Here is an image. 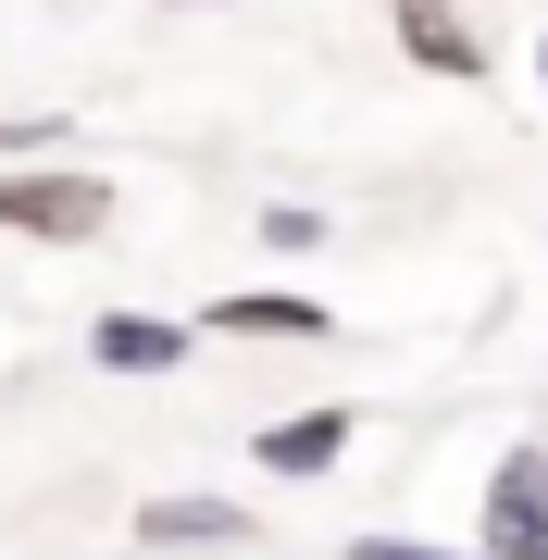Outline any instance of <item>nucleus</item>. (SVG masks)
<instances>
[{"label":"nucleus","mask_w":548,"mask_h":560,"mask_svg":"<svg viewBox=\"0 0 548 560\" xmlns=\"http://www.w3.org/2000/svg\"><path fill=\"white\" fill-rule=\"evenodd\" d=\"M0 237L88 249V237H113V187L88 175V162H13V175H0Z\"/></svg>","instance_id":"1"},{"label":"nucleus","mask_w":548,"mask_h":560,"mask_svg":"<svg viewBox=\"0 0 548 560\" xmlns=\"http://www.w3.org/2000/svg\"><path fill=\"white\" fill-rule=\"evenodd\" d=\"M474 548L487 560H548V436H511L487 499H474Z\"/></svg>","instance_id":"2"},{"label":"nucleus","mask_w":548,"mask_h":560,"mask_svg":"<svg viewBox=\"0 0 548 560\" xmlns=\"http://www.w3.org/2000/svg\"><path fill=\"white\" fill-rule=\"evenodd\" d=\"M125 536L163 548V560H212V548H249V536H263V511L224 499V486H163V499H138V523H125Z\"/></svg>","instance_id":"3"},{"label":"nucleus","mask_w":548,"mask_h":560,"mask_svg":"<svg viewBox=\"0 0 548 560\" xmlns=\"http://www.w3.org/2000/svg\"><path fill=\"white\" fill-rule=\"evenodd\" d=\"M349 436H362V411H349V399H312V411H275L263 436H249V460H263L275 486H325L337 460H349Z\"/></svg>","instance_id":"4"},{"label":"nucleus","mask_w":548,"mask_h":560,"mask_svg":"<svg viewBox=\"0 0 548 560\" xmlns=\"http://www.w3.org/2000/svg\"><path fill=\"white\" fill-rule=\"evenodd\" d=\"M101 374L125 386H150V374H187V349H200V324H175V312H88V337H75Z\"/></svg>","instance_id":"5"},{"label":"nucleus","mask_w":548,"mask_h":560,"mask_svg":"<svg viewBox=\"0 0 548 560\" xmlns=\"http://www.w3.org/2000/svg\"><path fill=\"white\" fill-rule=\"evenodd\" d=\"M386 38L424 62V75H448V88H487V38H474L462 0H386Z\"/></svg>","instance_id":"6"},{"label":"nucleus","mask_w":548,"mask_h":560,"mask_svg":"<svg viewBox=\"0 0 548 560\" xmlns=\"http://www.w3.org/2000/svg\"><path fill=\"white\" fill-rule=\"evenodd\" d=\"M200 337H275V349H312V337H337V312L300 300V287H224V300L200 312Z\"/></svg>","instance_id":"7"},{"label":"nucleus","mask_w":548,"mask_h":560,"mask_svg":"<svg viewBox=\"0 0 548 560\" xmlns=\"http://www.w3.org/2000/svg\"><path fill=\"white\" fill-rule=\"evenodd\" d=\"M249 237H263L275 261H325V249H337V224L312 212V200H263V224H249Z\"/></svg>","instance_id":"8"},{"label":"nucleus","mask_w":548,"mask_h":560,"mask_svg":"<svg viewBox=\"0 0 548 560\" xmlns=\"http://www.w3.org/2000/svg\"><path fill=\"white\" fill-rule=\"evenodd\" d=\"M50 138H75V125L62 113H0V175H13V162H50Z\"/></svg>","instance_id":"9"},{"label":"nucleus","mask_w":548,"mask_h":560,"mask_svg":"<svg viewBox=\"0 0 548 560\" xmlns=\"http://www.w3.org/2000/svg\"><path fill=\"white\" fill-rule=\"evenodd\" d=\"M337 560H487V548H436V536H349Z\"/></svg>","instance_id":"10"},{"label":"nucleus","mask_w":548,"mask_h":560,"mask_svg":"<svg viewBox=\"0 0 548 560\" xmlns=\"http://www.w3.org/2000/svg\"><path fill=\"white\" fill-rule=\"evenodd\" d=\"M536 101H548V25H536Z\"/></svg>","instance_id":"11"},{"label":"nucleus","mask_w":548,"mask_h":560,"mask_svg":"<svg viewBox=\"0 0 548 560\" xmlns=\"http://www.w3.org/2000/svg\"><path fill=\"white\" fill-rule=\"evenodd\" d=\"M175 13H237V0H175Z\"/></svg>","instance_id":"12"}]
</instances>
